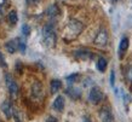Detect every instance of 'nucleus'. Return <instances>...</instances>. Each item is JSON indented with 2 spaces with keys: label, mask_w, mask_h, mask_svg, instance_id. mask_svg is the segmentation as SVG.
<instances>
[{
  "label": "nucleus",
  "mask_w": 132,
  "mask_h": 122,
  "mask_svg": "<svg viewBox=\"0 0 132 122\" xmlns=\"http://www.w3.org/2000/svg\"><path fill=\"white\" fill-rule=\"evenodd\" d=\"M61 87H62V82H61V80H52L51 83H50V90H51V93H57L58 91L61 90Z\"/></svg>",
  "instance_id": "nucleus-14"
},
{
  "label": "nucleus",
  "mask_w": 132,
  "mask_h": 122,
  "mask_svg": "<svg viewBox=\"0 0 132 122\" xmlns=\"http://www.w3.org/2000/svg\"><path fill=\"white\" fill-rule=\"evenodd\" d=\"M43 38H44V43L47 47H53L56 45L57 38L56 32H55V23L48 22L43 29Z\"/></svg>",
  "instance_id": "nucleus-2"
},
{
  "label": "nucleus",
  "mask_w": 132,
  "mask_h": 122,
  "mask_svg": "<svg viewBox=\"0 0 132 122\" xmlns=\"http://www.w3.org/2000/svg\"><path fill=\"white\" fill-rule=\"evenodd\" d=\"M128 45H130V40H128V38L124 36L120 41V45H119V57H120V58L124 56L125 52L127 51Z\"/></svg>",
  "instance_id": "nucleus-10"
},
{
  "label": "nucleus",
  "mask_w": 132,
  "mask_h": 122,
  "mask_svg": "<svg viewBox=\"0 0 132 122\" xmlns=\"http://www.w3.org/2000/svg\"><path fill=\"white\" fill-rule=\"evenodd\" d=\"M100 118L102 122H114V116L109 106H102L100 110Z\"/></svg>",
  "instance_id": "nucleus-8"
},
{
  "label": "nucleus",
  "mask_w": 132,
  "mask_h": 122,
  "mask_svg": "<svg viewBox=\"0 0 132 122\" xmlns=\"http://www.w3.org/2000/svg\"><path fill=\"white\" fill-rule=\"evenodd\" d=\"M108 33L105 29H101L100 32L97 33L96 38L93 40V43L96 45L97 47H105L108 45Z\"/></svg>",
  "instance_id": "nucleus-4"
},
{
  "label": "nucleus",
  "mask_w": 132,
  "mask_h": 122,
  "mask_svg": "<svg viewBox=\"0 0 132 122\" xmlns=\"http://www.w3.org/2000/svg\"><path fill=\"white\" fill-rule=\"evenodd\" d=\"M5 47L10 53H15L16 51H21L23 53L26 51V43L21 38H16L15 40H10L9 42H6Z\"/></svg>",
  "instance_id": "nucleus-3"
},
{
  "label": "nucleus",
  "mask_w": 132,
  "mask_h": 122,
  "mask_svg": "<svg viewBox=\"0 0 132 122\" xmlns=\"http://www.w3.org/2000/svg\"><path fill=\"white\" fill-rule=\"evenodd\" d=\"M53 109L56 111H62L64 109V98L63 95H57V98L55 99V102L52 104Z\"/></svg>",
  "instance_id": "nucleus-11"
},
{
  "label": "nucleus",
  "mask_w": 132,
  "mask_h": 122,
  "mask_svg": "<svg viewBox=\"0 0 132 122\" xmlns=\"http://www.w3.org/2000/svg\"><path fill=\"white\" fill-rule=\"evenodd\" d=\"M65 92H67V94H68L69 97H72L73 99H79L80 98V95H81L80 91L76 90V88H68Z\"/></svg>",
  "instance_id": "nucleus-16"
},
{
  "label": "nucleus",
  "mask_w": 132,
  "mask_h": 122,
  "mask_svg": "<svg viewBox=\"0 0 132 122\" xmlns=\"http://www.w3.org/2000/svg\"><path fill=\"white\" fill-rule=\"evenodd\" d=\"M84 30V24L78 20H70L68 23L65 24V27L63 28V40L65 42H70L73 40H75L78 36L81 34V32Z\"/></svg>",
  "instance_id": "nucleus-1"
},
{
  "label": "nucleus",
  "mask_w": 132,
  "mask_h": 122,
  "mask_svg": "<svg viewBox=\"0 0 132 122\" xmlns=\"http://www.w3.org/2000/svg\"><path fill=\"white\" fill-rule=\"evenodd\" d=\"M46 15L48 17H51V18H55L56 16L60 15V8L57 6L56 4H52L51 6H48V8L46 10Z\"/></svg>",
  "instance_id": "nucleus-12"
},
{
  "label": "nucleus",
  "mask_w": 132,
  "mask_h": 122,
  "mask_svg": "<svg viewBox=\"0 0 132 122\" xmlns=\"http://www.w3.org/2000/svg\"><path fill=\"white\" fill-rule=\"evenodd\" d=\"M3 5L0 4V21H1V18H3Z\"/></svg>",
  "instance_id": "nucleus-24"
},
{
  "label": "nucleus",
  "mask_w": 132,
  "mask_h": 122,
  "mask_svg": "<svg viewBox=\"0 0 132 122\" xmlns=\"http://www.w3.org/2000/svg\"><path fill=\"white\" fill-rule=\"evenodd\" d=\"M21 30H22V34H23L24 36H28L29 34H30V28H29L28 24H23Z\"/></svg>",
  "instance_id": "nucleus-20"
},
{
  "label": "nucleus",
  "mask_w": 132,
  "mask_h": 122,
  "mask_svg": "<svg viewBox=\"0 0 132 122\" xmlns=\"http://www.w3.org/2000/svg\"><path fill=\"white\" fill-rule=\"evenodd\" d=\"M12 109H13V106L10 104V103L6 100V102L3 103V105H1V110H3V112H4L5 115H6V117L10 118L12 117Z\"/></svg>",
  "instance_id": "nucleus-13"
},
{
  "label": "nucleus",
  "mask_w": 132,
  "mask_h": 122,
  "mask_svg": "<svg viewBox=\"0 0 132 122\" xmlns=\"http://www.w3.org/2000/svg\"><path fill=\"white\" fill-rule=\"evenodd\" d=\"M0 65H1V67H4V68L7 67V64H6V62H5V58H4V56H3L1 52H0Z\"/></svg>",
  "instance_id": "nucleus-21"
},
{
  "label": "nucleus",
  "mask_w": 132,
  "mask_h": 122,
  "mask_svg": "<svg viewBox=\"0 0 132 122\" xmlns=\"http://www.w3.org/2000/svg\"><path fill=\"white\" fill-rule=\"evenodd\" d=\"M74 57L79 60H90V59L95 58L93 52H91L90 50H85V48H80L74 51Z\"/></svg>",
  "instance_id": "nucleus-7"
},
{
  "label": "nucleus",
  "mask_w": 132,
  "mask_h": 122,
  "mask_svg": "<svg viewBox=\"0 0 132 122\" xmlns=\"http://www.w3.org/2000/svg\"><path fill=\"white\" fill-rule=\"evenodd\" d=\"M114 83H115V73H114V70H112V73H110V85L114 87Z\"/></svg>",
  "instance_id": "nucleus-22"
},
{
  "label": "nucleus",
  "mask_w": 132,
  "mask_h": 122,
  "mask_svg": "<svg viewBox=\"0 0 132 122\" xmlns=\"http://www.w3.org/2000/svg\"><path fill=\"white\" fill-rule=\"evenodd\" d=\"M82 122H91V120H90L88 117H84V121Z\"/></svg>",
  "instance_id": "nucleus-25"
},
{
  "label": "nucleus",
  "mask_w": 132,
  "mask_h": 122,
  "mask_svg": "<svg viewBox=\"0 0 132 122\" xmlns=\"http://www.w3.org/2000/svg\"><path fill=\"white\" fill-rule=\"evenodd\" d=\"M5 79H6V85H7V88H9V91H10L11 95L16 97V95L18 94V86H17V83L15 82V80L12 79L10 75H6Z\"/></svg>",
  "instance_id": "nucleus-9"
},
{
  "label": "nucleus",
  "mask_w": 132,
  "mask_h": 122,
  "mask_svg": "<svg viewBox=\"0 0 132 122\" xmlns=\"http://www.w3.org/2000/svg\"><path fill=\"white\" fill-rule=\"evenodd\" d=\"M107 65H108L107 59L103 58V57H100V58H98V62H97V69H98L101 73H104L105 69H107Z\"/></svg>",
  "instance_id": "nucleus-15"
},
{
  "label": "nucleus",
  "mask_w": 132,
  "mask_h": 122,
  "mask_svg": "<svg viewBox=\"0 0 132 122\" xmlns=\"http://www.w3.org/2000/svg\"><path fill=\"white\" fill-rule=\"evenodd\" d=\"M114 1H118V0H114Z\"/></svg>",
  "instance_id": "nucleus-26"
},
{
  "label": "nucleus",
  "mask_w": 132,
  "mask_h": 122,
  "mask_svg": "<svg viewBox=\"0 0 132 122\" xmlns=\"http://www.w3.org/2000/svg\"><path fill=\"white\" fill-rule=\"evenodd\" d=\"M125 76H126V80H127L128 82L132 83V67L131 65H128L126 68V71H125Z\"/></svg>",
  "instance_id": "nucleus-18"
},
{
  "label": "nucleus",
  "mask_w": 132,
  "mask_h": 122,
  "mask_svg": "<svg viewBox=\"0 0 132 122\" xmlns=\"http://www.w3.org/2000/svg\"><path fill=\"white\" fill-rule=\"evenodd\" d=\"M9 22L11 24H16L18 22V16H17V12L15 10L9 12Z\"/></svg>",
  "instance_id": "nucleus-17"
},
{
  "label": "nucleus",
  "mask_w": 132,
  "mask_h": 122,
  "mask_svg": "<svg viewBox=\"0 0 132 122\" xmlns=\"http://www.w3.org/2000/svg\"><path fill=\"white\" fill-rule=\"evenodd\" d=\"M79 77H80V75H79V74H73V75H70V76H68V77H67V81H68L69 83L76 82V81L79 80Z\"/></svg>",
  "instance_id": "nucleus-19"
},
{
  "label": "nucleus",
  "mask_w": 132,
  "mask_h": 122,
  "mask_svg": "<svg viewBox=\"0 0 132 122\" xmlns=\"http://www.w3.org/2000/svg\"><path fill=\"white\" fill-rule=\"evenodd\" d=\"M103 99V92L101 91L100 87H92L91 91H90V94H88V100L92 103V104H100Z\"/></svg>",
  "instance_id": "nucleus-6"
},
{
  "label": "nucleus",
  "mask_w": 132,
  "mask_h": 122,
  "mask_svg": "<svg viewBox=\"0 0 132 122\" xmlns=\"http://www.w3.org/2000/svg\"><path fill=\"white\" fill-rule=\"evenodd\" d=\"M46 122H57V120H56V117H53V116H48Z\"/></svg>",
  "instance_id": "nucleus-23"
},
{
  "label": "nucleus",
  "mask_w": 132,
  "mask_h": 122,
  "mask_svg": "<svg viewBox=\"0 0 132 122\" xmlns=\"http://www.w3.org/2000/svg\"><path fill=\"white\" fill-rule=\"evenodd\" d=\"M30 94H32L33 99H35L36 102H41L44 98V90H43V85L39 81L32 85V91H30Z\"/></svg>",
  "instance_id": "nucleus-5"
}]
</instances>
